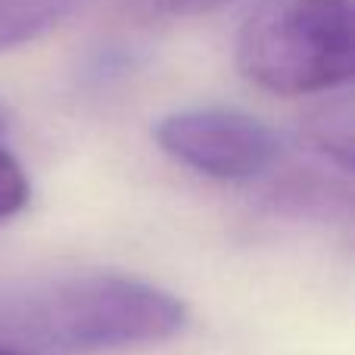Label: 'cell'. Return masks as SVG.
<instances>
[{"mask_svg": "<svg viewBox=\"0 0 355 355\" xmlns=\"http://www.w3.org/2000/svg\"><path fill=\"white\" fill-rule=\"evenodd\" d=\"M246 81L277 97H309L349 85L352 0H265L234 44Z\"/></svg>", "mask_w": 355, "mask_h": 355, "instance_id": "6da1fadb", "label": "cell"}, {"mask_svg": "<svg viewBox=\"0 0 355 355\" xmlns=\"http://www.w3.org/2000/svg\"><path fill=\"white\" fill-rule=\"evenodd\" d=\"M28 337L62 352L141 349L178 337L187 306L156 284L122 275H91L56 284L25 309Z\"/></svg>", "mask_w": 355, "mask_h": 355, "instance_id": "7a4b0ae2", "label": "cell"}, {"mask_svg": "<svg viewBox=\"0 0 355 355\" xmlns=\"http://www.w3.org/2000/svg\"><path fill=\"white\" fill-rule=\"evenodd\" d=\"M156 144L175 162L215 181H250L281 156V141L265 122L227 106H193L159 119Z\"/></svg>", "mask_w": 355, "mask_h": 355, "instance_id": "3957f363", "label": "cell"}, {"mask_svg": "<svg viewBox=\"0 0 355 355\" xmlns=\"http://www.w3.org/2000/svg\"><path fill=\"white\" fill-rule=\"evenodd\" d=\"M85 3L87 0H0V50L37 41Z\"/></svg>", "mask_w": 355, "mask_h": 355, "instance_id": "277c9868", "label": "cell"}, {"mask_svg": "<svg viewBox=\"0 0 355 355\" xmlns=\"http://www.w3.org/2000/svg\"><path fill=\"white\" fill-rule=\"evenodd\" d=\"M306 141L312 150L340 166L343 172L352 168V106L349 100H334V103L321 106L312 112L306 122Z\"/></svg>", "mask_w": 355, "mask_h": 355, "instance_id": "5b68a950", "label": "cell"}, {"mask_svg": "<svg viewBox=\"0 0 355 355\" xmlns=\"http://www.w3.org/2000/svg\"><path fill=\"white\" fill-rule=\"evenodd\" d=\"M28 202V178L22 166L0 147V221L22 212Z\"/></svg>", "mask_w": 355, "mask_h": 355, "instance_id": "8992f818", "label": "cell"}, {"mask_svg": "<svg viewBox=\"0 0 355 355\" xmlns=\"http://www.w3.org/2000/svg\"><path fill=\"white\" fill-rule=\"evenodd\" d=\"M150 12L156 16H172V19H187V16H202L218 6H227L234 0H144Z\"/></svg>", "mask_w": 355, "mask_h": 355, "instance_id": "52a82bcc", "label": "cell"}, {"mask_svg": "<svg viewBox=\"0 0 355 355\" xmlns=\"http://www.w3.org/2000/svg\"><path fill=\"white\" fill-rule=\"evenodd\" d=\"M0 355H37V352H25V349H16V346L0 343Z\"/></svg>", "mask_w": 355, "mask_h": 355, "instance_id": "ba28073f", "label": "cell"}]
</instances>
